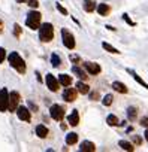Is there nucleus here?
<instances>
[{"mask_svg":"<svg viewBox=\"0 0 148 152\" xmlns=\"http://www.w3.org/2000/svg\"><path fill=\"white\" fill-rule=\"evenodd\" d=\"M8 60H9V64H11L18 73H24V72H26V63H24V60L21 58V55H20L18 52H11L9 57H8Z\"/></svg>","mask_w":148,"mask_h":152,"instance_id":"1","label":"nucleus"},{"mask_svg":"<svg viewBox=\"0 0 148 152\" xmlns=\"http://www.w3.org/2000/svg\"><path fill=\"white\" fill-rule=\"evenodd\" d=\"M52 37H54V27H52V24H49V23L40 24L39 39L42 42H49V40H52Z\"/></svg>","mask_w":148,"mask_h":152,"instance_id":"2","label":"nucleus"},{"mask_svg":"<svg viewBox=\"0 0 148 152\" xmlns=\"http://www.w3.org/2000/svg\"><path fill=\"white\" fill-rule=\"evenodd\" d=\"M40 20H42V15L40 12H36V11H32L29 15H27V20H26V24L29 28L32 30H38L40 27Z\"/></svg>","mask_w":148,"mask_h":152,"instance_id":"3","label":"nucleus"},{"mask_svg":"<svg viewBox=\"0 0 148 152\" xmlns=\"http://www.w3.org/2000/svg\"><path fill=\"white\" fill-rule=\"evenodd\" d=\"M61 39H63V43H64V46L67 49L75 48V37H73V34L69 30H66V28L61 30Z\"/></svg>","mask_w":148,"mask_h":152,"instance_id":"4","label":"nucleus"},{"mask_svg":"<svg viewBox=\"0 0 148 152\" xmlns=\"http://www.w3.org/2000/svg\"><path fill=\"white\" fill-rule=\"evenodd\" d=\"M9 110V93L6 88L0 90V112Z\"/></svg>","mask_w":148,"mask_h":152,"instance_id":"5","label":"nucleus"},{"mask_svg":"<svg viewBox=\"0 0 148 152\" xmlns=\"http://www.w3.org/2000/svg\"><path fill=\"white\" fill-rule=\"evenodd\" d=\"M49 115H51L52 119L61 121V119L64 118V110H63V107H61L60 104H52V106L49 107Z\"/></svg>","mask_w":148,"mask_h":152,"instance_id":"6","label":"nucleus"},{"mask_svg":"<svg viewBox=\"0 0 148 152\" xmlns=\"http://www.w3.org/2000/svg\"><path fill=\"white\" fill-rule=\"evenodd\" d=\"M20 93L17 91H12L9 93V110L11 112H15L18 109V103H20Z\"/></svg>","mask_w":148,"mask_h":152,"instance_id":"7","label":"nucleus"},{"mask_svg":"<svg viewBox=\"0 0 148 152\" xmlns=\"http://www.w3.org/2000/svg\"><path fill=\"white\" fill-rule=\"evenodd\" d=\"M45 81H46V87H48L51 91H57V90H58L60 82H58V79H55V76H52L51 73H48Z\"/></svg>","mask_w":148,"mask_h":152,"instance_id":"8","label":"nucleus"},{"mask_svg":"<svg viewBox=\"0 0 148 152\" xmlns=\"http://www.w3.org/2000/svg\"><path fill=\"white\" fill-rule=\"evenodd\" d=\"M78 90H75V88H66L64 90V93H63V99L66 100V102H75L77 100V96H78Z\"/></svg>","mask_w":148,"mask_h":152,"instance_id":"9","label":"nucleus"},{"mask_svg":"<svg viewBox=\"0 0 148 152\" xmlns=\"http://www.w3.org/2000/svg\"><path fill=\"white\" fill-rule=\"evenodd\" d=\"M17 115H18V118L21 119V121H30L32 119V115H30V110L27 109V107H24V106H20L18 109H17Z\"/></svg>","mask_w":148,"mask_h":152,"instance_id":"10","label":"nucleus"},{"mask_svg":"<svg viewBox=\"0 0 148 152\" xmlns=\"http://www.w3.org/2000/svg\"><path fill=\"white\" fill-rule=\"evenodd\" d=\"M84 67H85V70H87L90 75H97V73H100V66L96 64V63L87 61V63H84Z\"/></svg>","mask_w":148,"mask_h":152,"instance_id":"11","label":"nucleus"},{"mask_svg":"<svg viewBox=\"0 0 148 152\" xmlns=\"http://www.w3.org/2000/svg\"><path fill=\"white\" fill-rule=\"evenodd\" d=\"M80 151H81V152H94V151H96V145H94L93 142L84 140V142L80 145Z\"/></svg>","mask_w":148,"mask_h":152,"instance_id":"12","label":"nucleus"},{"mask_svg":"<svg viewBox=\"0 0 148 152\" xmlns=\"http://www.w3.org/2000/svg\"><path fill=\"white\" fill-rule=\"evenodd\" d=\"M67 122H69V125H72V127H77V125H78V122H80L78 110H73V112L67 116Z\"/></svg>","mask_w":148,"mask_h":152,"instance_id":"13","label":"nucleus"},{"mask_svg":"<svg viewBox=\"0 0 148 152\" xmlns=\"http://www.w3.org/2000/svg\"><path fill=\"white\" fill-rule=\"evenodd\" d=\"M58 82L63 87H70L72 85V78L69 75H66V73H61V75H58Z\"/></svg>","mask_w":148,"mask_h":152,"instance_id":"14","label":"nucleus"},{"mask_svg":"<svg viewBox=\"0 0 148 152\" xmlns=\"http://www.w3.org/2000/svg\"><path fill=\"white\" fill-rule=\"evenodd\" d=\"M72 72L75 73V75L78 76L80 79H82V81H85V79L88 78V76H87V73H85V72H84L81 67H78V66H73V67H72Z\"/></svg>","mask_w":148,"mask_h":152,"instance_id":"15","label":"nucleus"},{"mask_svg":"<svg viewBox=\"0 0 148 152\" xmlns=\"http://www.w3.org/2000/svg\"><path fill=\"white\" fill-rule=\"evenodd\" d=\"M97 12H99V15L106 17V15L111 12V8H109V5H106V3H100V5H97Z\"/></svg>","mask_w":148,"mask_h":152,"instance_id":"16","label":"nucleus"},{"mask_svg":"<svg viewBox=\"0 0 148 152\" xmlns=\"http://www.w3.org/2000/svg\"><path fill=\"white\" fill-rule=\"evenodd\" d=\"M112 88L117 91V93H120V94H127V87L124 85V84H121V82H112Z\"/></svg>","mask_w":148,"mask_h":152,"instance_id":"17","label":"nucleus"},{"mask_svg":"<svg viewBox=\"0 0 148 152\" xmlns=\"http://www.w3.org/2000/svg\"><path fill=\"white\" fill-rule=\"evenodd\" d=\"M127 72H129V73H130V75L133 76V79H135V81H136L138 84H141V85H142V87H144L145 90H148V84H147V82H145V81H144V79L141 78V76H139V75H138L136 72H133V70H127Z\"/></svg>","mask_w":148,"mask_h":152,"instance_id":"18","label":"nucleus"},{"mask_svg":"<svg viewBox=\"0 0 148 152\" xmlns=\"http://www.w3.org/2000/svg\"><path fill=\"white\" fill-rule=\"evenodd\" d=\"M96 9V2L94 0H84V11L85 12H93Z\"/></svg>","mask_w":148,"mask_h":152,"instance_id":"19","label":"nucleus"},{"mask_svg":"<svg viewBox=\"0 0 148 152\" xmlns=\"http://www.w3.org/2000/svg\"><path fill=\"white\" fill-rule=\"evenodd\" d=\"M136 116H138V109L136 107H133V106H130V107H127V118H129V121H136Z\"/></svg>","mask_w":148,"mask_h":152,"instance_id":"20","label":"nucleus"},{"mask_svg":"<svg viewBox=\"0 0 148 152\" xmlns=\"http://www.w3.org/2000/svg\"><path fill=\"white\" fill-rule=\"evenodd\" d=\"M36 134H38L40 139H45V137L48 136V128H46L45 125H42V124H40V125H38V127H36Z\"/></svg>","mask_w":148,"mask_h":152,"instance_id":"21","label":"nucleus"},{"mask_svg":"<svg viewBox=\"0 0 148 152\" xmlns=\"http://www.w3.org/2000/svg\"><path fill=\"white\" fill-rule=\"evenodd\" d=\"M78 142V134L77 133H69L66 136V143L67 145H75Z\"/></svg>","mask_w":148,"mask_h":152,"instance_id":"22","label":"nucleus"},{"mask_svg":"<svg viewBox=\"0 0 148 152\" xmlns=\"http://www.w3.org/2000/svg\"><path fill=\"white\" fill-rule=\"evenodd\" d=\"M77 90H78L81 94H88V93H90V87H88L87 84H84V82H78V84H77Z\"/></svg>","mask_w":148,"mask_h":152,"instance_id":"23","label":"nucleus"},{"mask_svg":"<svg viewBox=\"0 0 148 152\" xmlns=\"http://www.w3.org/2000/svg\"><path fill=\"white\" fill-rule=\"evenodd\" d=\"M118 145H120V148L121 149H124V151H129V152H132L135 148H133V145L132 143H129V142H126V140H120L118 142Z\"/></svg>","mask_w":148,"mask_h":152,"instance_id":"24","label":"nucleus"},{"mask_svg":"<svg viewBox=\"0 0 148 152\" xmlns=\"http://www.w3.org/2000/svg\"><path fill=\"white\" fill-rule=\"evenodd\" d=\"M106 122H108L111 127H115V125H118V124H120V121H118V118H117L115 115H108Z\"/></svg>","mask_w":148,"mask_h":152,"instance_id":"25","label":"nucleus"},{"mask_svg":"<svg viewBox=\"0 0 148 152\" xmlns=\"http://www.w3.org/2000/svg\"><path fill=\"white\" fill-rule=\"evenodd\" d=\"M102 46H103V49H106L108 52H111V54H120V51L117 49V48H114V46H111L109 43H106V42H103L102 43Z\"/></svg>","mask_w":148,"mask_h":152,"instance_id":"26","label":"nucleus"},{"mask_svg":"<svg viewBox=\"0 0 148 152\" xmlns=\"http://www.w3.org/2000/svg\"><path fill=\"white\" fill-rule=\"evenodd\" d=\"M51 64H52L54 67H58V66L61 64V60H60V57H58L57 54H52V55H51Z\"/></svg>","mask_w":148,"mask_h":152,"instance_id":"27","label":"nucleus"},{"mask_svg":"<svg viewBox=\"0 0 148 152\" xmlns=\"http://www.w3.org/2000/svg\"><path fill=\"white\" fill-rule=\"evenodd\" d=\"M112 102H114L112 94H106V96L103 97V100H102V103H103L105 106H111V104H112Z\"/></svg>","mask_w":148,"mask_h":152,"instance_id":"28","label":"nucleus"},{"mask_svg":"<svg viewBox=\"0 0 148 152\" xmlns=\"http://www.w3.org/2000/svg\"><path fill=\"white\" fill-rule=\"evenodd\" d=\"M14 34H15L17 37H20V34H21V27H20L18 24L14 26Z\"/></svg>","mask_w":148,"mask_h":152,"instance_id":"29","label":"nucleus"},{"mask_svg":"<svg viewBox=\"0 0 148 152\" xmlns=\"http://www.w3.org/2000/svg\"><path fill=\"white\" fill-rule=\"evenodd\" d=\"M5 57H6V51H5V48H0V63H3V61H5Z\"/></svg>","mask_w":148,"mask_h":152,"instance_id":"30","label":"nucleus"},{"mask_svg":"<svg viewBox=\"0 0 148 152\" xmlns=\"http://www.w3.org/2000/svg\"><path fill=\"white\" fill-rule=\"evenodd\" d=\"M123 20H124V21H126L129 26H135V23H133V21L129 18V15H127V14H124V15H123Z\"/></svg>","mask_w":148,"mask_h":152,"instance_id":"31","label":"nucleus"},{"mask_svg":"<svg viewBox=\"0 0 148 152\" xmlns=\"http://www.w3.org/2000/svg\"><path fill=\"white\" fill-rule=\"evenodd\" d=\"M57 9H58V12H60V14H63V15H67V9H66V8H63L61 5H57Z\"/></svg>","mask_w":148,"mask_h":152,"instance_id":"32","label":"nucleus"},{"mask_svg":"<svg viewBox=\"0 0 148 152\" xmlns=\"http://www.w3.org/2000/svg\"><path fill=\"white\" fill-rule=\"evenodd\" d=\"M29 6H32V8H38V6H39L38 0H29Z\"/></svg>","mask_w":148,"mask_h":152,"instance_id":"33","label":"nucleus"},{"mask_svg":"<svg viewBox=\"0 0 148 152\" xmlns=\"http://www.w3.org/2000/svg\"><path fill=\"white\" fill-rule=\"evenodd\" d=\"M133 143H136V145H141V143H142L141 137H139V136H133Z\"/></svg>","mask_w":148,"mask_h":152,"instance_id":"34","label":"nucleus"},{"mask_svg":"<svg viewBox=\"0 0 148 152\" xmlns=\"http://www.w3.org/2000/svg\"><path fill=\"white\" fill-rule=\"evenodd\" d=\"M141 125H144V127H147V128H148V118H147V116L141 119Z\"/></svg>","mask_w":148,"mask_h":152,"instance_id":"35","label":"nucleus"},{"mask_svg":"<svg viewBox=\"0 0 148 152\" xmlns=\"http://www.w3.org/2000/svg\"><path fill=\"white\" fill-rule=\"evenodd\" d=\"M70 60H72V61H73V63H78V61H80V60H81V58H80V57H78V55H70Z\"/></svg>","mask_w":148,"mask_h":152,"instance_id":"36","label":"nucleus"},{"mask_svg":"<svg viewBox=\"0 0 148 152\" xmlns=\"http://www.w3.org/2000/svg\"><path fill=\"white\" fill-rule=\"evenodd\" d=\"M91 99H94V100H96V99H97V94H96V93H93V94H91Z\"/></svg>","mask_w":148,"mask_h":152,"instance_id":"37","label":"nucleus"},{"mask_svg":"<svg viewBox=\"0 0 148 152\" xmlns=\"http://www.w3.org/2000/svg\"><path fill=\"white\" fill-rule=\"evenodd\" d=\"M144 136H145V140H147V142H148V130H147V131H145V134H144Z\"/></svg>","mask_w":148,"mask_h":152,"instance_id":"38","label":"nucleus"},{"mask_svg":"<svg viewBox=\"0 0 148 152\" xmlns=\"http://www.w3.org/2000/svg\"><path fill=\"white\" fill-rule=\"evenodd\" d=\"M2 30H3V23L0 21V33H2Z\"/></svg>","mask_w":148,"mask_h":152,"instance_id":"39","label":"nucleus"},{"mask_svg":"<svg viewBox=\"0 0 148 152\" xmlns=\"http://www.w3.org/2000/svg\"><path fill=\"white\" fill-rule=\"evenodd\" d=\"M18 3H24V2H29V0H17Z\"/></svg>","mask_w":148,"mask_h":152,"instance_id":"40","label":"nucleus"}]
</instances>
